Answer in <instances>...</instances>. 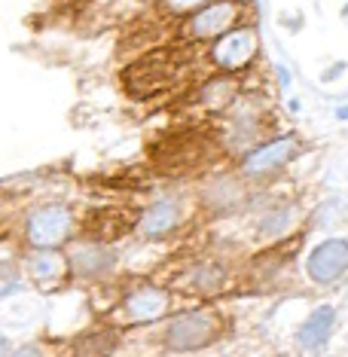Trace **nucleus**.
<instances>
[{
  "instance_id": "nucleus-1",
  "label": "nucleus",
  "mask_w": 348,
  "mask_h": 357,
  "mask_svg": "<svg viewBox=\"0 0 348 357\" xmlns=\"http://www.w3.org/2000/svg\"><path fill=\"white\" fill-rule=\"evenodd\" d=\"M220 330L223 327H220V318H217V312H208V308L181 312V314H174V318L165 324L162 345H165L168 351H177V354L199 351V348H208L211 342H217Z\"/></svg>"
},
{
  "instance_id": "nucleus-2",
  "label": "nucleus",
  "mask_w": 348,
  "mask_h": 357,
  "mask_svg": "<svg viewBox=\"0 0 348 357\" xmlns=\"http://www.w3.org/2000/svg\"><path fill=\"white\" fill-rule=\"evenodd\" d=\"M74 235V211L61 202H46L28 211L25 241L31 250H59Z\"/></svg>"
},
{
  "instance_id": "nucleus-3",
  "label": "nucleus",
  "mask_w": 348,
  "mask_h": 357,
  "mask_svg": "<svg viewBox=\"0 0 348 357\" xmlns=\"http://www.w3.org/2000/svg\"><path fill=\"white\" fill-rule=\"evenodd\" d=\"M299 150H303V144H299L296 135L269 137V141L257 144L254 150L245 153V159H241V174L254 177V181L272 177V174H278L281 168H287L290 162L299 156Z\"/></svg>"
},
{
  "instance_id": "nucleus-4",
  "label": "nucleus",
  "mask_w": 348,
  "mask_h": 357,
  "mask_svg": "<svg viewBox=\"0 0 348 357\" xmlns=\"http://www.w3.org/2000/svg\"><path fill=\"white\" fill-rule=\"evenodd\" d=\"M257 50H260V37L257 28L250 25H236L226 34L211 40V64L220 74H239L254 61Z\"/></svg>"
},
{
  "instance_id": "nucleus-5",
  "label": "nucleus",
  "mask_w": 348,
  "mask_h": 357,
  "mask_svg": "<svg viewBox=\"0 0 348 357\" xmlns=\"http://www.w3.org/2000/svg\"><path fill=\"white\" fill-rule=\"evenodd\" d=\"M241 19V3L239 0H208L205 6H199L196 13H190L183 34L190 40H214L226 34L229 28H236Z\"/></svg>"
},
{
  "instance_id": "nucleus-6",
  "label": "nucleus",
  "mask_w": 348,
  "mask_h": 357,
  "mask_svg": "<svg viewBox=\"0 0 348 357\" xmlns=\"http://www.w3.org/2000/svg\"><path fill=\"white\" fill-rule=\"evenodd\" d=\"M348 272V238H324L305 254V275L312 284H336Z\"/></svg>"
},
{
  "instance_id": "nucleus-7",
  "label": "nucleus",
  "mask_w": 348,
  "mask_h": 357,
  "mask_svg": "<svg viewBox=\"0 0 348 357\" xmlns=\"http://www.w3.org/2000/svg\"><path fill=\"white\" fill-rule=\"evenodd\" d=\"M119 254L116 248H110L107 241H86L70 250L68 257V275H74L80 281H101L116 269Z\"/></svg>"
},
{
  "instance_id": "nucleus-8",
  "label": "nucleus",
  "mask_w": 348,
  "mask_h": 357,
  "mask_svg": "<svg viewBox=\"0 0 348 357\" xmlns=\"http://www.w3.org/2000/svg\"><path fill=\"white\" fill-rule=\"evenodd\" d=\"M168 308H172V296L156 284H137L123 296V314L128 324H156L168 314Z\"/></svg>"
},
{
  "instance_id": "nucleus-9",
  "label": "nucleus",
  "mask_w": 348,
  "mask_h": 357,
  "mask_svg": "<svg viewBox=\"0 0 348 357\" xmlns=\"http://www.w3.org/2000/svg\"><path fill=\"white\" fill-rule=\"evenodd\" d=\"M181 226V205L174 199H156L137 214V235L144 241H162Z\"/></svg>"
},
{
  "instance_id": "nucleus-10",
  "label": "nucleus",
  "mask_w": 348,
  "mask_h": 357,
  "mask_svg": "<svg viewBox=\"0 0 348 357\" xmlns=\"http://www.w3.org/2000/svg\"><path fill=\"white\" fill-rule=\"evenodd\" d=\"M336 330V305H315L309 312V318L299 324L296 330V345L303 348L305 354H318L327 348L330 336Z\"/></svg>"
},
{
  "instance_id": "nucleus-11",
  "label": "nucleus",
  "mask_w": 348,
  "mask_h": 357,
  "mask_svg": "<svg viewBox=\"0 0 348 357\" xmlns=\"http://www.w3.org/2000/svg\"><path fill=\"white\" fill-rule=\"evenodd\" d=\"M172 64H159V59L153 55V59H144L141 64H135L132 70H128L126 77H141V83H132L128 86V92L135 95V98H150V95L162 92L168 83H172Z\"/></svg>"
},
{
  "instance_id": "nucleus-12",
  "label": "nucleus",
  "mask_w": 348,
  "mask_h": 357,
  "mask_svg": "<svg viewBox=\"0 0 348 357\" xmlns=\"http://www.w3.org/2000/svg\"><path fill=\"white\" fill-rule=\"evenodd\" d=\"M25 269L34 284L50 287V284L64 281V275H68V259H64L59 250H31L25 259Z\"/></svg>"
},
{
  "instance_id": "nucleus-13",
  "label": "nucleus",
  "mask_w": 348,
  "mask_h": 357,
  "mask_svg": "<svg viewBox=\"0 0 348 357\" xmlns=\"http://www.w3.org/2000/svg\"><path fill=\"white\" fill-rule=\"evenodd\" d=\"M116 348H119V330L116 327H92L74 339L70 354L74 357H113Z\"/></svg>"
},
{
  "instance_id": "nucleus-14",
  "label": "nucleus",
  "mask_w": 348,
  "mask_h": 357,
  "mask_svg": "<svg viewBox=\"0 0 348 357\" xmlns=\"http://www.w3.org/2000/svg\"><path fill=\"white\" fill-rule=\"evenodd\" d=\"M205 199H208V205L214 208V214H226V211L241 205L245 190H241V183L236 181V177H217V181L208 186Z\"/></svg>"
},
{
  "instance_id": "nucleus-15",
  "label": "nucleus",
  "mask_w": 348,
  "mask_h": 357,
  "mask_svg": "<svg viewBox=\"0 0 348 357\" xmlns=\"http://www.w3.org/2000/svg\"><path fill=\"white\" fill-rule=\"evenodd\" d=\"M187 284L196 294H217V290L226 284V266L217 263V259H208V263H196L187 272Z\"/></svg>"
},
{
  "instance_id": "nucleus-16",
  "label": "nucleus",
  "mask_w": 348,
  "mask_h": 357,
  "mask_svg": "<svg viewBox=\"0 0 348 357\" xmlns=\"http://www.w3.org/2000/svg\"><path fill=\"white\" fill-rule=\"evenodd\" d=\"M236 92H239L236 83L229 79V74H223V77H217L199 89V104L208 110H223L236 101Z\"/></svg>"
},
{
  "instance_id": "nucleus-17",
  "label": "nucleus",
  "mask_w": 348,
  "mask_h": 357,
  "mask_svg": "<svg viewBox=\"0 0 348 357\" xmlns=\"http://www.w3.org/2000/svg\"><path fill=\"white\" fill-rule=\"evenodd\" d=\"M294 214H296V211L290 208V205H278V208L266 211L263 220H260V226H257L260 238H278V235H285L290 226H294V220H296Z\"/></svg>"
},
{
  "instance_id": "nucleus-18",
  "label": "nucleus",
  "mask_w": 348,
  "mask_h": 357,
  "mask_svg": "<svg viewBox=\"0 0 348 357\" xmlns=\"http://www.w3.org/2000/svg\"><path fill=\"white\" fill-rule=\"evenodd\" d=\"M208 0H162V6H165L168 13H174V15H190V13H196L199 6H205Z\"/></svg>"
},
{
  "instance_id": "nucleus-19",
  "label": "nucleus",
  "mask_w": 348,
  "mask_h": 357,
  "mask_svg": "<svg viewBox=\"0 0 348 357\" xmlns=\"http://www.w3.org/2000/svg\"><path fill=\"white\" fill-rule=\"evenodd\" d=\"M10 357H43V348L40 345H22V348H15V351L10 354Z\"/></svg>"
},
{
  "instance_id": "nucleus-20",
  "label": "nucleus",
  "mask_w": 348,
  "mask_h": 357,
  "mask_svg": "<svg viewBox=\"0 0 348 357\" xmlns=\"http://www.w3.org/2000/svg\"><path fill=\"white\" fill-rule=\"evenodd\" d=\"M342 68H345V61H339L336 68H330V74H324V79H333V77H339V74H342Z\"/></svg>"
},
{
  "instance_id": "nucleus-21",
  "label": "nucleus",
  "mask_w": 348,
  "mask_h": 357,
  "mask_svg": "<svg viewBox=\"0 0 348 357\" xmlns=\"http://www.w3.org/2000/svg\"><path fill=\"white\" fill-rule=\"evenodd\" d=\"M0 357H10V342H6L3 333H0Z\"/></svg>"
},
{
  "instance_id": "nucleus-22",
  "label": "nucleus",
  "mask_w": 348,
  "mask_h": 357,
  "mask_svg": "<svg viewBox=\"0 0 348 357\" xmlns=\"http://www.w3.org/2000/svg\"><path fill=\"white\" fill-rule=\"evenodd\" d=\"M336 119H348V104H342V107H336Z\"/></svg>"
},
{
  "instance_id": "nucleus-23",
  "label": "nucleus",
  "mask_w": 348,
  "mask_h": 357,
  "mask_svg": "<svg viewBox=\"0 0 348 357\" xmlns=\"http://www.w3.org/2000/svg\"><path fill=\"white\" fill-rule=\"evenodd\" d=\"M342 19H345V22H348V6H345V10H342Z\"/></svg>"
},
{
  "instance_id": "nucleus-24",
  "label": "nucleus",
  "mask_w": 348,
  "mask_h": 357,
  "mask_svg": "<svg viewBox=\"0 0 348 357\" xmlns=\"http://www.w3.org/2000/svg\"><path fill=\"white\" fill-rule=\"evenodd\" d=\"M141 3H156V0H141Z\"/></svg>"
},
{
  "instance_id": "nucleus-25",
  "label": "nucleus",
  "mask_w": 348,
  "mask_h": 357,
  "mask_svg": "<svg viewBox=\"0 0 348 357\" xmlns=\"http://www.w3.org/2000/svg\"><path fill=\"white\" fill-rule=\"evenodd\" d=\"M342 98H345V101H348V92H345V95H342Z\"/></svg>"
}]
</instances>
